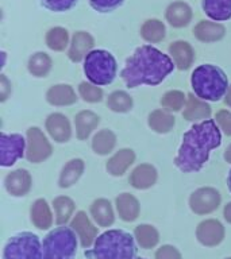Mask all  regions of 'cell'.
<instances>
[{
  "label": "cell",
  "mask_w": 231,
  "mask_h": 259,
  "mask_svg": "<svg viewBox=\"0 0 231 259\" xmlns=\"http://www.w3.org/2000/svg\"><path fill=\"white\" fill-rule=\"evenodd\" d=\"M89 259H135V238L123 230H108L99 235L91 250L85 251Z\"/></svg>",
  "instance_id": "obj_3"
},
{
  "label": "cell",
  "mask_w": 231,
  "mask_h": 259,
  "mask_svg": "<svg viewBox=\"0 0 231 259\" xmlns=\"http://www.w3.org/2000/svg\"><path fill=\"white\" fill-rule=\"evenodd\" d=\"M46 45L50 50L62 52L69 44V32L64 27H53L46 32Z\"/></svg>",
  "instance_id": "obj_36"
},
{
  "label": "cell",
  "mask_w": 231,
  "mask_h": 259,
  "mask_svg": "<svg viewBox=\"0 0 231 259\" xmlns=\"http://www.w3.org/2000/svg\"><path fill=\"white\" fill-rule=\"evenodd\" d=\"M195 95L206 101H219L230 88L226 73L216 65L204 64L195 69L190 76Z\"/></svg>",
  "instance_id": "obj_4"
},
{
  "label": "cell",
  "mask_w": 231,
  "mask_h": 259,
  "mask_svg": "<svg viewBox=\"0 0 231 259\" xmlns=\"http://www.w3.org/2000/svg\"><path fill=\"white\" fill-rule=\"evenodd\" d=\"M227 185H228V189H230L231 192V170L230 173H228V177H227Z\"/></svg>",
  "instance_id": "obj_47"
},
{
  "label": "cell",
  "mask_w": 231,
  "mask_h": 259,
  "mask_svg": "<svg viewBox=\"0 0 231 259\" xmlns=\"http://www.w3.org/2000/svg\"><path fill=\"white\" fill-rule=\"evenodd\" d=\"M85 162L81 158H73L62 167L58 178V185L60 188H70L76 184L84 174Z\"/></svg>",
  "instance_id": "obj_24"
},
{
  "label": "cell",
  "mask_w": 231,
  "mask_h": 259,
  "mask_svg": "<svg viewBox=\"0 0 231 259\" xmlns=\"http://www.w3.org/2000/svg\"><path fill=\"white\" fill-rule=\"evenodd\" d=\"M52 57L44 52H38L28 58V72L34 77H46L52 70Z\"/></svg>",
  "instance_id": "obj_31"
},
{
  "label": "cell",
  "mask_w": 231,
  "mask_h": 259,
  "mask_svg": "<svg viewBox=\"0 0 231 259\" xmlns=\"http://www.w3.org/2000/svg\"><path fill=\"white\" fill-rule=\"evenodd\" d=\"M115 205L119 213V218L125 222H134L139 216L141 205L137 198L130 193L119 194L115 200Z\"/></svg>",
  "instance_id": "obj_25"
},
{
  "label": "cell",
  "mask_w": 231,
  "mask_h": 259,
  "mask_svg": "<svg viewBox=\"0 0 231 259\" xmlns=\"http://www.w3.org/2000/svg\"><path fill=\"white\" fill-rule=\"evenodd\" d=\"M222 143V134L216 121L207 119L195 123L182 137L174 165L182 173L199 171L206 165L212 150Z\"/></svg>",
  "instance_id": "obj_1"
},
{
  "label": "cell",
  "mask_w": 231,
  "mask_h": 259,
  "mask_svg": "<svg viewBox=\"0 0 231 259\" xmlns=\"http://www.w3.org/2000/svg\"><path fill=\"white\" fill-rule=\"evenodd\" d=\"M224 34H226V28L223 24L210 22V20H200L194 27V36L204 44L220 40Z\"/></svg>",
  "instance_id": "obj_21"
},
{
  "label": "cell",
  "mask_w": 231,
  "mask_h": 259,
  "mask_svg": "<svg viewBox=\"0 0 231 259\" xmlns=\"http://www.w3.org/2000/svg\"><path fill=\"white\" fill-rule=\"evenodd\" d=\"M12 88L11 82L8 81V78L4 74L0 76V100L6 101L8 99V96L11 95Z\"/></svg>",
  "instance_id": "obj_43"
},
{
  "label": "cell",
  "mask_w": 231,
  "mask_h": 259,
  "mask_svg": "<svg viewBox=\"0 0 231 259\" xmlns=\"http://www.w3.org/2000/svg\"><path fill=\"white\" fill-rule=\"evenodd\" d=\"M133 97L130 96L127 92H125V91H115L107 99V107L111 111H113V112H129L130 109L133 108Z\"/></svg>",
  "instance_id": "obj_35"
},
{
  "label": "cell",
  "mask_w": 231,
  "mask_h": 259,
  "mask_svg": "<svg viewBox=\"0 0 231 259\" xmlns=\"http://www.w3.org/2000/svg\"><path fill=\"white\" fill-rule=\"evenodd\" d=\"M226 259H231V258H226Z\"/></svg>",
  "instance_id": "obj_49"
},
{
  "label": "cell",
  "mask_w": 231,
  "mask_h": 259,
  "mask_svg": "<svg viewBox=\"0 0 231 259\" xmlns=\"http://www.w3.org/2000/svg\"><path fill=\"white\" fill-rule=\"evenodd\" d=\"M91 214L93 220L100 227L112 226L115 222V213H113L112 205L107 198H97L91 205Z\"/></svg>",
  "instance_id": "obj_28"
},
{
  "label": "cell",
  "mask_w": 231,
  "mask_h": 259,
  "mask_svg": "<svg viewBox=\"0 0 231 259\" xmlns=\"http://www.w3.org/2000/svg\"><path fill=\"white\" fill-rule=\"evenodd\" d=\"M203 11L215 22L231 19V0H202Z\"/></svg>",
  "instance_id": "obj_26"
},
{
  "label": "cell",
  "mask_w": 231,
  "mask_h": 259,
  "mask_svg": "<svg viewBox=\"0 0 231 259\" xmlns=\"http://www.w3.org/2000/svg\"><path fill=\"white\" fill-rule=\"evenodd\" d=\"M223 216H224V219H226V222L231 224V201L228 202V204H226V206H224Z\"/></svg>",
  "instance_id": "obj_44"
},
{
  "label": "cell",
  "mask_w": 231,
  "mask_h": 259,
  "mask_svg": "<svg viewBox=\"0 0 231 259\" xmlns=\"http://www.w3.org/2000/svg\"><path fill=\"white\" fill-rule=\"evenodd\" d=\"M45 8L53 12H65L74 7L77 0H40Z\"/></svg>",
  "instance_id": "obj_39"
},
{
  "label": "cell",
  "mask_w": 231,
  "mask_h": 259,
  "mask_svg": "<svg viewBox=\"0 0 231 259\" xmlns=\"http://www.w3.org/2000/svg\"><path fill=\"white\" fill-rule=\"evenodd\" d=\"M166 28L165 24L158 19H147L141 27V36L146 42L158 44L165 39Z\"/></svg>",
  "instance_id": "obj_32"
},
{
  "label": "cell",
  "mask_w": 231,
  "mask_h": 259,
  "mask_svg": "<svg viewBox=\"0 0 231 259\" xmlns=\"http://www.w3.org/2000/svg\"><path fill=\"white\" fill-rule=\"evenodd\" d=\"M156 259H182L180 251L173 246L165 244L160 247L156 252Z\"/></svg>",
  "instance_id": "obj_42"
},
{
  "label": "cell",
  "mask_w": 231,
  "mask_h": 259,
  "mask_svg": "<svg viewBox=\"0 0 231 259\" xmlns=\"http://www.w3.org/2000/svg\"><path fill=\"white\" fill-rule=\"evenodd\" d=\"M157 169L150 163H141L130 174L129 181L135 189H149L157 182Z\"/></svg>",
  "instance_id": "obj_18"
},
{
  "label": "cell",
  "mask_w": 231,
  "mask_h": 259,
  "mask_svg": "<svg viewBox=\"0 0 231 259\" xmlns=\"http://www.w3.org/2000/svg\"><path fill=\"white\" fill-rule=\"evenodd\" d=\"M169 54L176 68L186 70L192 66L195 61V50L186 40H176L169 45Z\"/></svg>",
  "instance_id": "obj_17"
},
{
  "label": "cell",
  "mask_w": 231,
  "mask_h": 259,
  "mask_svg": "<svg viewBox=\"0 0 231 259\" xmlns=\"http://www.w3.org/2000/svg\"><path fill=\"white\" fill-rule=\"evenodd\" d=\"M45 127L50 138L57 143H66L72 138V125L64 113H50L45 121Z\"/></svg>",
  "instance_id": "obj_11"
},
{
  "label": "cell",
  "mask_w": 231,
  "mask_h": 259,
  "mask_svg": "<svg viewBox=\"0 0 231 259\" xmlns=\"http://www.w3.org/2000/svg\"><path fill=\"white\" fill-rule=\"evenodd\" d=\"M70 227L74 230V232L80 239L83 248H89L91 246H93V243L97 238V228L91 223L85 212H83V210L77 212L72 223H70Z\"/></svg>",
  "instance_id": "obj_14"
},
{
  "label": "cell",
  "mask_w": 231,
  "mask_h": 259,
  "mask_svg": "<svg viewBox=\"0 0 231 259\" xmlns=\"http://www.w3.org/2000/svg\"><path fill=\"white\" fill-rule=\"evenodd\" d=\"M53 208H54L57 224L65 226L74 212V202L72 198L66 197V196H60L53 200Z\"/></svg>",
  "instance_id": "obj_34"
},
{
  "label": "cell",
  "mask_w": 231,
  "mask_h": 259,
  "mask_svg": "<svg viewBox=\"0 0 231 259\" xmlns=\"http://www.w3.org/2000/svg\"><path fill=\"white\" fill-rule=\"evenodd\" d=\"M215 121L219 125V128L226 134L227 137H231V112L227 109H222L216 113Z\"/></svg>",
  "instance_id": "obj_41"
},
{
  "label": "cell",
  "mask_w": 231,
  "mask_h": 259,
  "mask_svg": "<svg viewBox=\"0 0 231 259\" xmlns=\"http://www.w3.org/2000/svg\"><path fill=\"white\" fill-rule=\"evenodd\" d=\"M138 259H145V258H138Z\"/></svg>",
  "instance_id": "obj_48"
},
{
  "label": "cell",
  "mask_w": 231,
  "mask_h": 259,
  "mask_svg": "<svg viewBox=\"0 0 231 259\" xmlns=\"http://www.w3.org/2000/svg\"><path fill=\"white\" fill-rule=\"evenodd\" d=\"M224 159H226L228 163H231V145L228 146L226 149V151H224Z\"/></svg>",
  "instance_id": "obj_46"
},
{
  "label": "cell",
  "mask_w": 231,
  "mask_h": 259,
  "mask_svg": "<svg viewBox=\"0 0 231 259\" xmlns=\"http://www.w3.org/2000/svg\"><path fill=\"white\" fill-rule=\"evenodd\" d=\"M79 95L87 103H100L103 100V91L92 82L83 81L79 85Z\"/></svg>",
  "instance_id": "obj_38"
},
{
  "label": "cell",
  "mask_w": 231,
  "mask_h": 259,
  "mask_svg": "<svg viewBox=\"0 0 231 259\" xmlns=\"http://www.w3.org/2000/svg\"><path fill=\"white\" fill-rule=\"evenodd\" d=\"M147 123L154 133L168 134L173 130L176 120H174L173 115L165 109H156L149 115Z\"/></svg>",
  "instance_id": "obj_29"
},
{
  "label": "cell",
  "mask_w": 231,
  "mask_h": 259,
  "mask_svg": "<svg viewBox=\"0 0 231 259\" xmlns=\"http://www.w3.org/2000/svg\"><path fill=\"white\" fill-rule=\"evenodd\" d=\"M100 123V117L92 111H80L74 117V127H76V137L80 141L88 139L89 135L96 130Z\"/></svg>",
  "instance_id": "obj_23"
},
{
  "label": "cell",
  "mask_w": 231,
  "mask_h": 259,
  "mask_svg": "<svg viewBox=\"0 0 231 259\" xmlns=\"http://www.w3.org/2000/svg\"><path fill=\"white\" fill-rule=\"evenodd\" d=\"M165 18L172 27H185L192 20V8L184 2H173L166 8Z\"/></svg>",
  "instance_id": "obj_20"
},
{
  "label": "cell",
  "mask_w": 231,
  "mask_h": 259,
  "mask_svg": "<svg viewBox=\"0 0 231 259\" xmlns=\"http://www.w3.org/2000/svg\"><path fill=\"white\" fill-rule=\"evenodd\" d=\"M220 201L222 197L218 189L204 186V188H199L190 194L189 206L192 212L196 214H208L218 209Z\"/></svg>",
  "instance_id": "obj_10"
},
{
  "label": "cell",
  "mask_w": 231,
  "mask_h": 259,
  "mask_svg": "<svg viewBox=\"0 0 231 259\" xmlns=\"http://www.w3.org/2000/svg\"><path fill=\"white\" fill-rule=\"evenodd\" d=\"M32 224L40 230H48L53 224V214L48 201L45 198H38L34 201L30 209Z\"/></svg>",
  "instance_id": "obj_27"
},
{
  "label": "cell",
  "mask_w": 231,
  "mask_h": 259,
  "mask_svg": "<svg viewBox=\"0 0 231 259\" xmlns=\"http://www.w3.org/2000/svg\"><path fill=\"white\" fill-rule=\"evenodd\" d=\"M123 2L125 0H89V4L93 10L99 12H111L122 6Z\"/></svg>",
  "instance_id": "obj_40"
},
{
  "label": "cell",
  "mask_w": 231,
  "mask_h": 259,
  "mask_svg": "<svg viewBox=\"0 0 231 259\" xmlns=\"http://www.w3.org/2000/svg\"><path fill=\"white\" fill-rule=\"evenodd\" d=\"M27 141L20 134H2L0 135V165L10 167L19 158L26 155Z\"/></svg>",
  "instance_id": "obj_9"
},
{
  "label": "cell",
  "mask_w": 231,
  "mask_h": 259,
  "mask_svg": "<svg viewBox=\"0 0 231 259\" xmlns=\"http://www.w3.org/2000/svg\"><path fill=\"white\" fill-rule=\"evenodd\" d=\"M32 185L31 174L26 169H16L4 178V188L14 197H22L30 192Z\"/></svg>",
  "instance_id": "obj_13"
},
{
  "label": "cell",
  "mask_w": 231,
  "mask_h": 259,
  "mask_svg": "<svg viewBox=\"0 0 231 259\" xmlns=\"http://www.w3.org/2000/svg\"><path fill=\"white\" fill-rule=\"evenodd\" d=\"M224 103H226V105H228L231 108V85L230 88H228V91H227L226 96H224Z\"/></svg>",
  "instance_id": "obj_45"
},
{
  "label": "cell",
  "mask_w": 231,
  "mask_h": 259,
  "mask_svg": "<svg viewBox=\"0 0 231 259\" xmlns=\"http://www.w3.org/2000/svg\"><path fill=\"white\" fill-rule=\"evenodd\" d=\"M95 46L93 36L87 31H77L73 34L70 45H69L68 57L72 62H80L92 52Z\"/></svg>",
  "instance_id": "obj_15"
},
{
  "label": "cell",
  "mask_w": 231,
  "mask_h": 259,
  "mask_svg": "<svg viewBox=\"0 0 231 259\" xmlns=\"http://www.w3.org/2000/svg\"><path fill=\"white\" fill-rule=\"evenodd\" d=\"M46 100L49 104L56 107H66L74 104L77 101V96L74 89L69 84H57L48 89Z\"/></svg>",
  "instance_id": "obj_22"
},
{
  "label": "cell",
  "mask_w": 231,
  "mask_h": 259,
  "mask_svg": "<svg viewBox=\"0 0 231 259\" xmlns=\"http://www.w3.org/2000/svg\"><path fill=\"white\" fill-rule=\"evenodd\" d=\"M77 246L79 236L72 227H57L44 238V259H73Z\"/></svg>",
  "instance_id": "obj_5"
},
{
  "label": "cell",
  "mask_w": 231,
  "mask_h": 259,
  "mask_svg": "<svg viewBox=\"0 0 231 259\" xmlns=\"http://www.w3.org/2000/svg\"><path fill=\"white\" fill-rule=\"evenodd\" d=\"M117 146V135L108 128L100 130L92 138V150L97 155H108Z\"/></svg>",
  "instance_id": "obj_30"
},
{
  "label": "cell",
  "mask_w": 231,
  "mask_h": 259,
  "mask_svg": "<svg viewBox=\"0 0 231 259\" xmlns=\"http://www.w3.org/2000/svg\"><path fill=\"white\" fill-rule=\"evenodd\" d=\"M118 64L115 57L107 50H92L84 60V73L89 82L104 87L115 80Z\"/></svg>",
  "instance_id": "obj_6"
},
{
  "label": "cell",
  "mask_w": 231,
  "mask_h": 259,
  "mask_svg": "<svg viewBox=\"0 0 231 259\" xmlns=\"http://www.w3.org/2000/svg\"><path fill=\"white\" fill-rule=\"evenodd\" d=\"M162 109H165L168 112H178L181 108L185 107L186 96L181 91H168V92L161 97Z\"/></svg>",
  "instance_id": "obj_37"
},
{
  "label": "cell",
  "mask_w": 231,
  "mask_h": 259,
  "mask_svg": "<svg viewBox=\"0 0 231 259\" xmlns=\"http://www.w3.org/2000/svg\"><path fill=\"white\" fill-rule=\"evenodd\" d=\"M174 62L168 54L158 49L145 45L138 48L126 61L122 69L121 77L127 88L133 89L141 85L161 84L170 73L173 72Z\"/></svg>",
  "instance_id": "obj_2"
},
{
  "label": "cell",
  "mask_w": 231,
  "mask_h": 259,
  "mask_svg": "<svg viewBox=\"0 0 231 259\" xmlns=\"http://www.w3.org/2000/svg\"><path fill=\"white\" fill-rule=\"evenodd\" d=\"M134 238L142 248H153L157 246L160 240V234L158 231L150 224H139L134 230Z\"/></svg>",
  "instance_id": "obj_33"
},
{
  "label": "cell",
  "mask_w": 231,
  "mask_h": 259,
  "mask_svg": "<svg viewBox=\"0 0 231 259\" xmlns=\"http://www.w3.org/2000/svg\"><path fill=\"white\" fill-rule=\"evenodd\" d=\"M3 259H44V248L32 232H20L8 239L3 250Z\"/></svg>",
  "instance_id": "obj_7"
},
{
  "label": "cell",
  "mask_w": 231,
  "mask_h": 259,
  "mask_svg": "<svg viewBox=\"0 0 231 259\" xmlns=\"http://www.w3.org/2000/svg\"><path fill=\"white\" fill-rule=\"evenodd\" d=\"M26 159L31 163H41L53 154V147L40 127H30L26 133Z\"/></svg>",
  "instance_id": "obj_8"
},
{
  "label": "cell",
  "mask_w": 231,
  "mask_h": 259,
  "mask_svg": "<svg viewBox=\"0 0 231 259\" xmlns=\"http://www.w3.org/2000/svg\"><path fill=\"white\" fill-rule=\"evenodd\" d=\"M211 107L206 100H202L194 93H189L186 96V103L182 111V116L188 121H200L207 120L211 116Z\"/></svg>",
  "instance_id": "obj_16"
},
{
  "label": "cell",
  "mask_w": 231,
  "mask_h": 259,
  "mask_svg": "<svg viewBox=\"0 0 231 259\" xmlns=\"http://www.w3.org/2000/svg\"><path fill=\"white\" fill-rule=\"evenodd\" d=\"M196 238L203 246L215 247L220 244L224 239V227L219 220L208 219L198 226Z\"/></svg>",
  "instance_id": "obj_12"
},
{
  "label": "cell",
  "mask_w": 231,
  "mask_h": 259,
  "mask_svg": "<svg viewBox=\"0 0 231 259\" xmlns=\"http://www.w3.org/2000/svg\"><path fill=\"white\" fill-rule=\"evenodd\" d=\"M135 162V153L131 149H121L108 158L105 163V169L113 177H122L127 171L130 166Z\"/></svg>",
  "instance_id": "obj_19"
}]
</instances>
